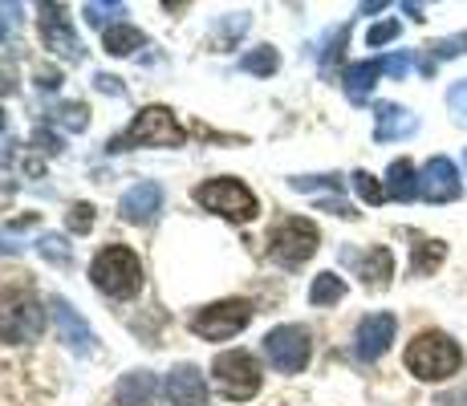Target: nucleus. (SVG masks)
Listing matches in <instances>:
<instances>
[{
    "mask_svg": "<svg viewBox=\"0 0 467 406\" xmlns=\"http://www.w3.org/2000/svg\"><path fill=\"white\" fill-rule=\"evenodd\" d=\"M419 195L431 203H451L463 195V183H460V171H455L451 159L435 155L423 167V175H419Z\"/></svg>",
    "mask_w": 467,
    "mask_h": 406,
    "instance_id": "nucleus-10",
    "label": "nucleus"
},
{
    "mask_svg": "<svg viewBox=\"0 0 467 406\" xmlns=\"http://www.w3.org/2000/svg\"><path fill=\"white\" fill-rule=\"evenodd\" d=\"M89 224H94V207H89V203H74V207H69V228H74V232H89Z\"/></svg>",
    "mask_w": 467,
    "mask_h": 406,
    "instance_id": "nucleus-32",
    "label": "nucleus"
},
{
    "mask_svg": "<svg viewBox=\"0 0 467 406\" xmlns=\"http://www.w3.org/2000/svg\"><path fill=\"white\" fill-rule=\"evenodd\" d=\"M159 394V382L155 374H147V370H134V374H127L119 382V402L122 406H150Z\"/></svg>",
    "mask_w": 467,
    "mask_h": 406,
    "instance_id": "nucleus-19",
    "label": "nucleus"
},
{
    "mask_svg": "<svg viewBox=\"0 0 467 406\" xmlns=\"http://www.w3.org/2000/svg\"><path fill=\"white\" fill-rule=\"evenodd\" d=\"M386 195L390 200L410 203L419 195V175H415V162L410 159H394L390 171H386Z\"/></svg>",
    "mask_w": 467,
    "mask_h": 406,
    "instance_id": "nucleus-18",
    "label": "nucleus"
},
{
    "mask_svg": "<svg viewBox=\"0 0 467 406\" xmlns=\"http://www.w3.org/2000/svg\"><path fill=\"white\" fill-rule=\"evenodd\" d=\"M41 256H49V260H57V265H69V244L66 240H57V236H41Z\"/></svg>",
    "mask_w": 467,
    "mask_h": 406,
    "instance_id": "nucleus-30",
    "label": "nucleus"
},
{
    "mask_svg": "<svg viewBox=\"0 0 467 406\" xmlns=\"http://www.w3.org/2000/svg\"><path fill=\"white\" fill-rule=\"evenodd\" d=\"M354 187H358V195H362L366 203H382L386 200V187L370 175V171H354Z\"/></svg>",
    "mask_w": 467,
    "mask_h": 406,
    "instance_id": "nucleus-26",
    "label": "nucleus"
},
{
    "mask_svg": "<svg viewBox=\"0 0 467 406\" xmlns=\"http://www.w3.org/2000/svg\"><path fill=\"white\" fill-rule=\"evenodd\" d=\"M248 321H253V301L232 297V301L203 305V309L192 318V329L200 333V338H208V341H223V338H236Z\"/></svg>",
    "mask_w": 467,
    "mask_h": 406,
    "instance_id": "nucleus-8",
    "label": "nucleus"
},
{
    "mask_svg": "<svg viewBox=\"0 0 467 406\" xmlns=\"http://www.w3.org/2000/svg\"><path fill=\"white\" fill-rule=\"evenodd\" d=\"M289 183H293V192H317V187H329V192H337L341 179L337 175H297V179H289Z\"/></svg>",
    "mask_w": 467,
    "mask_h": 406,
    "instance_id": "nucleus-27",
    "label": "nucleus"
},
{
    "mask_svg": "<svg viewBox=\"0 0 467 406\" xmlns=\"http://www.w3.org/2000/svg\"><path fill=\"white\" fill-rule=\"evenodd\" d=\"M142 41L147 37H142V29H134V25H114V29H106V53H110V57H130Z\"/></svg>",
    "mask_w": 467,
    "mask_h": 406,
    "instance_id": "nucleus-22",
    "label": "nucleus"
},
{
    "mask_svg": "<svg viewBox=\"0 0 467 406\" xmlns=\"http://www.w3.org/2000/svg\"><path fill=\"white\" fill-rule=\"evenodd\" d=\"M265 354L281 374H301V370L309 366L313 341L301 325H276V329L265 338Z\"/></svg>",
    "mask_w": 467,
    "mask_h": 406,
    "instance_id": "nucleus-9",
    "label": "nucleus"
},
{
    "mask_svg": "<svg viewBox=\"0 0 467 406\" xmlns=\"http://www.w3.org/2000/svg\"><path fill=\"white\" fill-rule=\"evenodd\" d=\"M45 329V309L33 293L8 288L0 293V341H33Z\"/></svg>",
    "mask_w": 467,
    "mask_h": 406,
    "instance_id": "nucleus-5",
    "label": "nucleus"
},
{
    "mask_svg": "<svg viewBox=\"0 0 467 406\" xmlns=\"http://www.w3.org/2000/svg\"><path fill=\"white\" fill-rule=\"evenodd\" d=\"M0 252H16V244L8 240V236H0Z\"/></svg>",
    "mask_w": 467,
    "mask_h": 406,
    "instance_id": "nucleus-38",
    "label": "nucleus"
},
{
    "mask_svg": "<svg viewBox=\"0 0 467 406\" xmlns=\"http://www.w3.org/2000/svg\"><path fill=\"white\" fill-rule=\"evenodd\" d=\"M447 106H451L455 119L467 122V78H463V81H455V86L447 89Z\"/></svg>",
    "mask_w": 467,
    "mask_h": 406,
    "instance_id": "nucleus-29",
    "label": "nucleus"
},
{
    "mask_svg": "<svg viewBox=\"0 0 467 406\" xmlns=\"http://www.w3.org/2000/svg\"><path fill=\"white\" fill-rule=\"evenodd\" d=\"M374 114H379V122H374V139H379V142L407 139V134L419 130V119H415L410 110H402L399 102H382Z\"/></svg>",
    "mask_w": 467,
    "mask_h": 406,
    "instance_id": "nucleus-17",
    "label": "nucleus"
},
{
    "mask_svg": "<svg viewBox=\"0 0 467 406\" xmlns=\"http://www.w3.org/2000/svg\"><path fill=\"white\" fill-rule=\"evenodd\" d=\"M41 37L45 45H49L53 53H61L66 61H82V45H78L74 37V29H69V21H66V8H53V5H41Z\"/></svg>",
    "mask_w": 467,
    "mask_h": 406,
    "instance_id": "nucleus-13",
    "label": "nucleus"
},
{
    "mask_svg": "<svg viewBox=\"0 0 467 406\" xmlns=\"http://www.w3.org/2000/svg\"><path fill=\"white\" fill-rule=\"evenodd\" d=\"M195 203L223 215V220H232V224H244L256 215V195L248 192L240 179H203V183L195 187Z\"/></svg>",
    "mask_w": 467,
    "mask_h": 406,
    "instance_id": "nucleus-6",
    "label": "nucleus"
},
{
    "mask_svg": "<svg viewBox=\"0 0 467 406\" xmlns=\"http://www.w3.org/2000/svg\"><path fill=\"white\" fill-rule=\"evenodd\" d=\"M240 66H244L248 74L268 78V74H273V69H276V49H273V45H260V49H253L244 61H240Z\"/></svg>",
    "mask_w": 467,
    "mask_h": 406,
    "instance_id": "nucleus-25",
    "label": "nucleus"
},
{
    "mask_svg": "<svg viewBox=\"0 0 467 406\" xmlns=\"http://www.w3.org/2000/svg\"><path fill=\"white\" fill-rule=\"evenodd\" d=\"M159 207H163V187L159 183H134L127 195H122L119 203V215L130 224H147L159 215Z\"/></svg>",
    "mask_w": 467,
    "mask_h": 406,
    "instance_id": "nucleus-16",
    "label": "nucleus"
},
{
    "mask_svg": "<svg viewBox=\"0 0 467 406\" xmlns=\"http://www.w3.org/2000/svg\"><path fill=\"white\" fill-rule=\"evenodd\" d=\"M435 49V57H460V53H467V33H460V37H443L431 45Z\"/></svg>",
    "mask_w": 467,
    "mask_h": 406,
    "instance_id": "nucleus-31",
    "label": "nucleus"
},
{
    "mask_svg": "<svg viewBox=\"0 0 467 406\" xmlns=\"http://www.w3.org/2000/svg\"><path fill=\"white\" fill-rule=\"evenodd\" d=\"M382 66H386V74H390V78H407L410 57H407V53H394V57H386V61H382Z\"/></svg>",
    "mask_w": 467,
    "mask_h": 406,
    "instance_id": "nucleus-35",
    "label": "nucleus"
},
{
    "mask_svg": "<svg viewBox=\"0 0 467 406\" xmlns=\"http://www.w3.org/2000/svg\"><path fill=\"white\" fill-rule=\"evenodd\" d=\"M212 378H215V386H220L223 399H232V402H244V399H253V394L260 390V366H256L253 354H244V349L215 354Z\"/></svg>",
    "mask_w": 467,
    "mask_h": 406,
    "instance_id": "nucleus-7",
    "label": "nucleus"
},
{
    "mask_svg": "<svg viewBox=\"0 0 467 406\" xmlns=\"http://www.w3.org/2000/svg\"><path fill=\"white\" fill-rule=\"evenodd\" d=\"M321 207H326V212H334V215H349V220H354V207H349V203H341V200H321Z\"/></svg>",
    "mask_w": 467,
    "mask_h": 406,
    "instance_id": "nucleus-36",
    "label": "nucleus"
},
{
    "mask_svg": "<svg viewBox=\"0 0 467 406\" xmlns=\"http://www.w3.org/2000/svg\"><path fill=\"white\" fill-rule=\"evenodd\" d=\"M5 89H8V86H0V94H5Z\"/></svg>",
    "mask_w": 467,
    "mask_h": 406,
    "instance_id": "nucleus-39",
    "label": "nucleus"
},
{
    "mask_svg": "<svg viewBox=\"0 0 467 406\" xmlns=\"http://www.w3.org/2000/svg\"><path fill=\"white\" fill-rule=\"evenodd\" d=\"M317 244H321L317 224L305 220V215H289V220H281L268 232V256L281 268H297L317 252Z\"/></svg>",
    "mask_w": 467,
    "mask_h": 406,
    "instance_id": "nucleus-4",
    "label": "nucleus"
},
{
    "mask_svg": "<svg viewBox=\"0 0 467 406\" xmlns=\"http://www.w3.org/2000/svg\"><path fill=\"white\" fill-rule=\"evenodd\" d=\"M394 329H399L394 313H370V318H362V325H358V333H354V354L362 358V362H379L386 349H390Z\"/></svg>",
    "mask_w": 467,
    "mask_h": 406,
    "instance_id": "nucleus-11",
    "label": "nucleus"
},
{
    "mask_svg": "<svg viewBox=\"0 0 467 406\" xmlns=\"http://www.w3.org/2000/svg\"><path fill=\"white\" fill-rule=\"evenodd\" d=\"M346 41H349V29H337L334 37H329V45H326V53H321V69H334V61L341 57V49H346Z\"/></svg>",
    "mask_w": 467,
    "mask_h": 406,
    "instance_id": "nucleus-28",
    "label": "nucleus"
},
{
    "mask_svg": "<svg viewBox=\"0 0 467 406\" xmlns=\"http://www.w3.org/2000/svg\"><path fill=\"white\" fill-rule=\"evenodd\" d=\"M167 399L171 406H208V386L195 366H175L167 374Z\"/></svg>",
    "mask_w": 467,
    "mask_h": 406,
    "instance_id": "nucleus-15",
    "label": "nucleus"
},
{
    "mask_svg": "<svg viewBox=\"0 0 467 406\" xmlns=\"http://www.w3.org/2000/svg\"><path fill=\"white\" fill-rule=\"evenodd\" d=\"M175 142H187V130L175 122V114L167 106H147V110L134 114V122L122 134H114L106 151H134V147H175Z\"/></svg>",
    "mask_w": 467,
    "mask_h": 406,
    "instance_id": "nucleus-2",
    "label": "nucleus"
},
{
    "mask_svg": "<svg viewBox=\"0 0 467 406\" xmlns=\"http://www.w3.org/2000/svg\"><path fill=\"white\" fill-rule=\"evenodd\" d=\"M89 276H94V285L102 288L106 297H114V301H130L142 288L139 256H134L130 248H122V244H106L94 256V265H89Z\"/></svg>",
    "mask_w": 467,
    "mask_h": 406,
    "instance_id": "nucleus-3",
    "label": "nucleus"
},
{
    "mask_svg": "<svg viewBox=\"0 0 467 406\" xmlns=\"http://www.w3.org/2000/svg\"><path fill=\"white\" fill-rule=\"evenodd\" d=\"M53 321H57V338L66 341L74 354H94V346H98L94 329H89V321H82V313H78L66 297L53 301Z\"/></svg>",
    "mask_w": 467,
    "mask_h": 406,
    "instance_id": "nucleus-12",
    "label": "nucleus"
},
{
    "mask_svg": "<svg viewBox=\"0 0 467 406\" xmlns=\"http://www.w3.org/2000/svg\"><path fill=\"white\" fill-rule=\"evenodd\" d=\"M341 260L346 265H354L358 268V276H362L370 288H379L386 285L394 276V256H390V248H370V252H354V248H341Z\"/></svg>",
    "mask_w": 467,
    "mask_h": 406,
    "instance_id": "nucleus-14",
    "label": "nucleus"
},
{
    "mask_svg": "<svg viewBox=\"0 0 467 406\" xmlns=\"http://www.w3.org/2000/svg\"><path fill=\"white\" fill-rule=\"evenodd\" d=\"M98 89H102V94H119V78H110V74H98Z\"/></svg>",
    "mask_w": 467,
    "mask_h": 406,
    "instance_id": "nucleus-37",
    "label": "nucleus"
},
{
    "mask_svg": "<svg viewBox=\"0 0 467 406\" xmlns=\"http://www.w3.org/2000/svg\"><path fill=\"white\" fill-rule=\"evenodd\" d=\"M460 366H463V349L439 329L419 333L407 346V370L415 378H423V382H443V378H451Z\"/></svg>",
    "mask_w": 467,
    "mask_h": 406,
    "instance_id": "nucleus-1",
    "label": "nucleus"
},
{
    "mask_svg": "<svg viewBox=\"0 0 467 406\" xmlns=\"http://www.w3.org/2000/svg\"><path fill=\"white\" fill-rule=\"evenodd\" d=\"M341 297H346V281H341V276H334V273H321L317 281H313V288H309V301L317 305H337Z\"/></svg>",
    "mask_w": 467,
    "mask_h": 406,
    "instance_id": "nucleus-23",
    "label": "nucleus"
},
{
    "mask_svg": "<svg viewBox=\"0 0 467 406\" xmlns=\"http://www.w3.org/2000/svg\"><path fill=\"white\" fill-rule=\"evenodd\" d=\"M61 122L69 126V130H82L86 126V110L78 102H69V106H61Z\"/></svg>",
    "mask_w": 467,
    "mask_h": 406,
    "instance_id": "nucleus-34",
    "label": "nucleus"
},
{
    "mask_svg": "<svg viewBox=\"0 0 467 406\" xmlns=\"http://www.w3.org/2000/svg\"><path fill=\"white\" fill-rule=\"evenodd\" d=\"M394 37H399V21H382V25H374V29L366 33V41H370V45H386Z\"/></svg>",
    "mask_w": 467,
    "mask_h": 406,
    "instance_id": "nucleus-33",
    "label": "nucleus"
},
{
    "mask_svg": "<svg viewBox=\"0 0 467 406\" xmlns=\"http://www.w3.org/2000/svg\"><path fill=\"white\" fill-rule=\"evenodd\" d=\"M110 16H127V5H122V0H89L86 5V21L94 25V29H106Z\"/></svg>",
    "mask_w": 467,
    "mask_h": 406,
    "instance_id": "nucleus-24",
    "label": "nucleus"
},
{
    "mask_svg": "<svg viewBox=\"0 0 467 406\" xmlns=\"http://www.w3.org/2000/svg\"><path fill=\"white\" fill-rule=\"evenodd\" d=\"M463 162H467V151H463Z\"/></svg>",
    "mask_w": 467,
    "mask_h": 406,
    "instance_id": "nucleus-40",
    "label": "nucleus"
},
{
    "mask_svg": "<svg viewBox=\"0 0 467 406\" xmlns=\"http://www.w3.org/2000/svg\"><path fill=\"white\" fill-rule=\"evenodd\" d=\"M447 256V244L443 240H419L415 252H410V273L415 276H431Z\"/></svg>",
    "mask_w": 467,
    "mask_h": 406,
    "instance_id": "nucleus-21",
    "label": "nucleus"
},
{
    "mask_svg": "<svg viewBox=\"0 0 467 406\" xmlns=\"http://www.w3.org/2000/svg\"><path fill=\"white\" fill-rule=\"evenodd\" d=\"M382 74H386L382 61H358V66H349L346 69V94H349V102H366V98H370V89H374V81H379Z\"/></svg>",
    "mask_w": 467,
    "mask_h": 406,
    "instance_id": "nucleus-20",
    "label": "nucleus"
}]
</instances>
